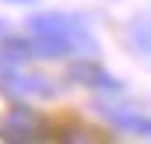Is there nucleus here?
<instances>
[{"instance_id":"1","label":"nucleus","mask_w":151,"mask_h":144,"mask_svg":"<svg viewBox=\"0 0 151 144\" xmlns=\"http://www.w3.org/2000/svg\"><path fill=\"white\" fill-rule=\"evenodd\" d=\"M25 32L35 39L39 60H67V56H95L99 53V39L91 32V25L70 11L32 14L25 21Z\"/></svg>"},{"instance_id":"2","label":"nucleus","mask_w":151,"mask_h":144,"mask_svg":"<svg viewBox=\"0 0 151 144\" xmlns=\"http://www.w3.org/2000/svg\"><path fill=\"white\" fill-rule=\"evenodd\" d=\"M0 137L7 144H42V141H56V130L49 127V120L39 109L18 102L7 109V116L0 123Z\"/></svg>"},{"instance_id":"3","label":"nucleus","mask_w":151,"mask_h":144,"mask_svg":"<svg viewBox=\"0 0 151 144\" xmlns=\"http://www.w3.org/2000/svg\"><path fill=\"white\" fill-rule=\"evenodd\" d=\"M95 112H99L109 127H116V130L151 141V116L141 112L137 106H123V102H95Z\"/></svg>"},{"instance_id":"4","label":"nucleus","mask_w":151,"mask_h":144,"mask_svg":"<svg viewBox=\"0 0 151 144\" xmlns=\"http://www.w3.org/2000/svg\"><path fill=\"white\" fill-rule=\"evenodd\" d=\"M4 91L25 95V99H53V95H56V84H53L49 77H42V74H28V71L11 67L7 81H4Z\"/></svg>"},{"instance_id":"5","label":"nucleus","mask_w":151,"mask_h":144,"mask_svg":"<svg viewBox=\"0 0 151 144\" xmlns=\"http://www.w3.org/2000/svg\"><path fill=\"white\" fill-rule=\"evenodd\" d=\"M70 81L74 84H84V88H95V91H123V81H116L113 74L106 71V67H99V63H91V60H81L70 67Z\"/></svg>"},{"instance_id":"6","label":"nucleus","mask_w":151,"mask_h":144,"mask_svg":"<svg viewBox=\"0 0 151 144\" xmlns=\"http://www.w3.org/2000/svg\"><path fill=\"white\" fill-rule=\"evenodd\" d=\"M123 42H127V49H130L134 56H141V60L151 63V11H141V14H134V18L127 21Z\"/></svg>"},{"instance_id":"7","label":"nucleus","mask_w":151,"mask_h":144,"mask_svg":"<svg viewBox=\"0 0 151 144\" xmlns=\"http://www.w3.org/2000/svg\"><path fill=\"white\" fill-rule=\"evenodd\" d=\"M0 53H4V60L14 63V67L39 60V49H35V39H32V35H28V39H25V35H4V39H0Z\"/></svg>"},{"instance_id":"8","label":"nucleus","mask_w":151,"mask_h":144,"mask_svg":"<svg viewBox=\"0 0 151 144\" xmlns=\"http://www.w3.org/2000/svg\"><path fill=\"white\" fill-rule=\"evenodd\" d=\"M11 67H14V63H7V60H4V53H0V91H4V81H7Z\"/></svg>"},{"instance_id":"9","label":"nucleus","mask_w":151,"mask_h":144,"mask_svg":"<svg viewBox=\"0 0 151 144\" xmlns=\"http://www.w3.org/2000/svg\"><path fill=\"white\" fill-rule=\"evenodd\" d=\"M4 4H14V7H32V4H39V0H4Z\"/></svg>"},{"instance_id":"10","label":"nucleus","mask_w":151,"mask_h":144,"mask_svg":"<svg viewBox=\"0 0 151 144\" xmlns=\"http://www.w3.org/2000/svg\"><path fill=\"white\" fill-rule=\"evenodd\" d=\"M4 35H11V32H7V18H0V39Z\"/></svg>"}]
</instances>
